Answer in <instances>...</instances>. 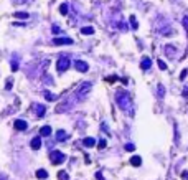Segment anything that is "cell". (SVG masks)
<instances>
[{"label": "cell", "instance_id": "12", "mask_svg": "<svg viewBox=\"0 0 188 180\" xmlns=\"http://www.w3.org/2000/svg\"><path fill=\"white\" fill-rule=\"evenodd\" d=\"M131 164L134 165V167H139V165H140V164H142V159H140V157H139V155H134V157L131 159Z\"/></svg>", "mask_w": 188, "mask_h": 180}, {"label": "cell", "instance_id": "26", "mask_svg": "<svg viewBox=\"0 0 188 180\" xmlns=\"http://www.w3.org/2000/svg\"><path fill=\"white\" fill-rule=\"evenodd\" d=\"M158 66H160V69H167V65L163 63L162 60H158Z\"/></svg>", "mask_w": 188, "mask_h": 180}, {"label": "cell", "instance_id": "3", "mask_svg": "<svg viewBox=\"0 0 188 180\" xmlns=\"http://www.w3.org/2000/svg\"><path fill=\"white\" fill-rule=\"evenodd\" d=\"M69 65H71V61H69L68 56H60V60H58V63H56L58 73H65V71L69 68Z\"/></svg>", "mask_w": 188, "mask_h": 180}, {"label": "cell", "instance_id": "29", "mask_svg": "<svg viewBox=\"0 0 188 180\" xmlns=\"http://www.w3.org/2000/svg\"><path fill=\"white\" fill-rule=\"evenodd\" d=\"M182 177H183V178H188V172H183V174H182Z\"/></svg>", "mask_w": 188, "mask_h": 180}, {"label": "cell", "instance_id": "23", "mask_svg": "<svg viewBox=\"0 0 188 180\" xmlns=\"http://www.w3.org/2000/svg\"><path fill=\"white\" fill-rule=\"evenodd\" d=\"M131 23H132V28H139V25H137V22H136V17H131Z\"/></svg>", "mask_w": 188, "mask_h": 180}, {"label": "cell", "instance_id": "16", "mask_svg": "<svg viewBox=\"0 0 188 180\" xmlns=\"http://www.w3.org/2000/svg\"><path fill=\"white\" fill-rule=\"evenodd\" d=\"M60 13L61 15H66V13H68V5H66V3H61L60 5Z\"/></svg>", "mask_w": 188, "mask_h": 180}, {"label": "cell", "instance_id": "20", "mask_svg": "<svg viewBox=\"0 0 188 180\" xmlns=\"http://www.w3.org/2000/svg\"><path fill=\"white\" fill-rule=\"evenodd\" d=\"M58 178H60V180H68V174H66V172H60V174H58Z\"/></svg>", "mask_w": 188, "mask_h": 180}, {"label": "cell", "instance_id": "22", "mask_svg": "<svg viewBox=\"0 0 188 180\" xmlns=\"http://www.w3.org/2000/svg\"><path fill=\"white\" fill-rule=\"evenodd\" d=\"M183 27L186 30V36H188V17H183Z\"/></svg>", "mask_w": 188, "mask_h": 180}, {"label": "cell", "instance_id": "28", "mask_svg": "<svg viewBox=\"0 0 188 180\" xmlns=\"http://www.w3.org/2000/svg\"><path fill=\"white\" fill-rule=\"evenodd\" d=\"M60 31H61V30H60V27H56V25L53 27V33H60Z\"/></svg>", "mask_w": 188, "mask_h": 180}, {"label": "cell", "instance_id": "4", "mask_svg": "<svg viewBox=\"0 0 188 180\" xmlns=\"http://www.w3.org/2000/svg\"><path fill=\"white\" fill-rule=\"evenodd\" d=\"M89 91H91V83H88V81H86V83H83V84H81V86L78 88V91H76V96L83 99V98H84V96H86V94H88Z\"/></svg>", "mask_w": 188, "mask_h": 180}, {"label": "cell", "instance_id": "8", "mask_svg": "<svg viewBox=\"0 0 188 180\" xmlns=\"http://www.w3.org/2000/svg\"><path fill=\"white\" fill-rule=\"evenodd\" d=\"M150 66H152V60L148 58V56H144L142 61H140V68H142L144 71H147L148 68H150Z\"/></svg>", "mask_w": 188, "mask_h": 180}, {"label": "cell", "instance_id": "14", "mask_svg": "<svg viewBox=\"0 0 188 180\" xmlns=\"http://www.w3.org/2000/svg\"><path fill=\"white\" fill-rule=\"evenodd\" d=\"M81 33H83V35H93L94 28L93 27H83V28H81Z\"/></svg>", "mask_w": 188, "mask_h": 180}, {"label": "cell", "instance_id": "15", "mask_svg": "<svg viewBox=\"0 0 188 180\" xmlns=\"http://www.w3.org/2000/svg\"><path fill=\"white\" fill-rule=\"evenodd\" d=\"M56 139L58 140H65V139H68V134H66L65 131H58L56 132Z\"/></svg>", "mask_w": 188, "mask_h": 180}, {"label": "cell", "instance_id": "25", "mask_svg": "<svg viewBox=\"0 0 188 180\" xmlns=\"http://www.w3.org/2000/svg\"><path fill=\"white\" fill-rule=\"evenodd\" d=\"M106 144H107V142L102 139V140H99V145H98V147H99V149H104V147H106Z\"/></svg>", "mask_w": 188, "mask_h": 180}, {"label": "cell", "instance_id": "18", "mask_svg": "<svg viewBox=\"0 0 188 180\" xmlns=\"http://www.w3.org/2000/svg\"><path fill=\"white\" fill-rule=\"evenodd\" d=\"M45 99H46V101H55L56 96H55V94H51V93H45Z\"/></svg>", "mask_w": 188, "mask_h": 180}, {"label": "cell", "instance_id": "1", "mask_svg": "<svg viewBox=\"0 0 188 180\" xmlns=\"http://www.w3.org/2000/svg\"><path fill=\"white\" fill-rule=\"evenodd\" d=\"M115 101H117L119 107L122 109L124 112H129L132 107V99H131V94H129L127 91H119L117 94H115Z\"/></svg>", "mask_w": 188, "mask_h": 180}, {"label": "cell", "instance_id": "13", "mask_svg": "<svg viewBox=\"0 0 188 180\" xmlns=\"http://www.w3.org/2000/svg\"><path fill=\"white\" fill-rule=\"evenodd\" d=\"M48 177V172H46V170L45 169H40V170H36V178H46Z\"/></svg>", "mask_w": 188, "mask_h": 180}, {"label": "cell", "instance_id": "11", "mask_svg": "<svg viewBox=\"0 0 188 180\" xmlns=\"http://www.w3.org/2000/svg\"><path fill=\"white\" fill-rule=\"evenodd\" d=\"M50 134H51V127L50 126H43L40 129V136L45 137V136H50Z\"/></svg>", "mask_w": 188, "mask_h": 180}, {"label": "cell", "instance_id": "10", "mask_svg": "<svg viewBox=\"0 0 188 180\" xmlns=\"http://www.w3.org/2000/svg\"><path fill=\"white\" fill-rule=\"evenodd\" d=\"M94 144H96V139H93V137H86V139H83L84 147H94Z\"/></svg>", "mask_w": 188, "mask_h": 180}, {"label": "cell", "instance_id": "6", "mask_svg": "<svg viewBox=\"0 0 188 180\" xmlns=\"http://www.w3.org/2000/svg\"><path fill=\"white\" fill-rule=\"evenodd\" d=\"M73 38H66V36H60V38H53V45H71Z\"/></svg>", "mask_w": 188, "mask_h": 180}, {"label": "cell", "instance_id": "9", "mask_svg": "<svg viewBox=\"0 0 188 180\" xmlns=\"http://www.w3.org/2000/svg\"><path fill=\"white\" fill-rule=\"evenodd\" d=\"M30 145H31L33 150H38V149L41 147V139H40V137H33L31 142H30Z\"/></svg>", "mask_w": 188, "mask_h": 180}, {"label": "cell", "instance_id": "5", "mask_svg": "<svg viewBox=\"0 0 188 180\" xmlns=\"http://www.w3.org/2000/svg\"><path fill=\"white\" fill-rule=\"evenodd\" d=\"M74 66H76V69H78L79 73H86V71L89 69L88 63H86V61H81V60H76L74 61Z\"/></svg>", "mask_w": 188, "mask_h": 180}, {"label": "cell", "instance_id": "21", "mask_svg": "<svg viewBox=\"0 0 188 180\" xmlns=\"http://www.w3.org/2000/svg\"><path fill=\"white\" fill-rule=\"evenodd\" d=\"M15 17H18V18H28V13H27V12H25V13H23V12H17Z\"/></svg>", "mask_w": 188, "mask_h": 180}, {"label": "cell", "instance_id": "7", "mask_svg": "<svg viewBox=\"0 0 188 180\" xmlns=\"http://www.w3.org/2000/svg\"><path fill=\"white\" fill-rule=\"evenodd\" d=\"M13 127H15V131H27L28 129V124L23 119H17L13 122Z\"/></svg>", "mask_w": 188, "mask_h": 180}, {"label": "cell", "instance_id": "17", "mask_svg": "<svg viewBox=\"0 0 188 180\" xmlns=\"http://www.w3.org/2000/svg\"><path fill=\"white\" fill-rule=\"evenodd\" d=\"M36 114H38V117H43V114H45V107H43V106H38V107H36Z\"/></svg>", "mask_w": 188, "mask_h": 180}, {"label": "cell", "instance_id": "19", "mask_svg": "<svg viewBox=\"0 0 188 180\" xmlns=\"http://www.w3.org/2000/svg\"><path fill=\"white\" fill-rule=\"evenodd\" d=\"M10 68H12V71H17L18 69V61L17 60H13L12 63H10Z\"/></svg>", "mask_w": 188, "mask_h": 180}, {"label": "cell", "instance_id": "24", "mask_svg": "<svg viewBox=\"0 0 188 180\" xmlns=\"http://www.w3.org/2000/svg\"><path fill=\"white\" fill-rule=\"evenodd\" d=\"M134 149H136V145H134V144H127V145H125V150H129V152H132Z\"/></svg>", "mask_w": 188, "mask_h": 180}, {"label": "cell", "instance_id": "27", "mask_svg": "<svg viewBox=\"0 0 188 180\" xmlns=\"http://www.w3.org/2000/svg\"><path fill=\"white\" fill-rule=\"evenodd\" d=\"M186 73H188L186 69H185V71H182V74H180V79H185V76H186Z\"/></svg>", "mask_w": 188, "mask_h": 180}, {"label": "cell", "instance_id": "2", "mask_svg": "<svg viewBox=\"0 0 188 180\" xmlns=\"http://www.w3.org/2000/svg\"><path fill=\"white\" fill-rule=\"evenodd\" d=\"M65 160H66V155L63 152H60V150H53V152L50 154V162L53 165H60V164L65 162Z\"/></svg>", "mask_w": 188, "mask_h": 180}]
</instances>
